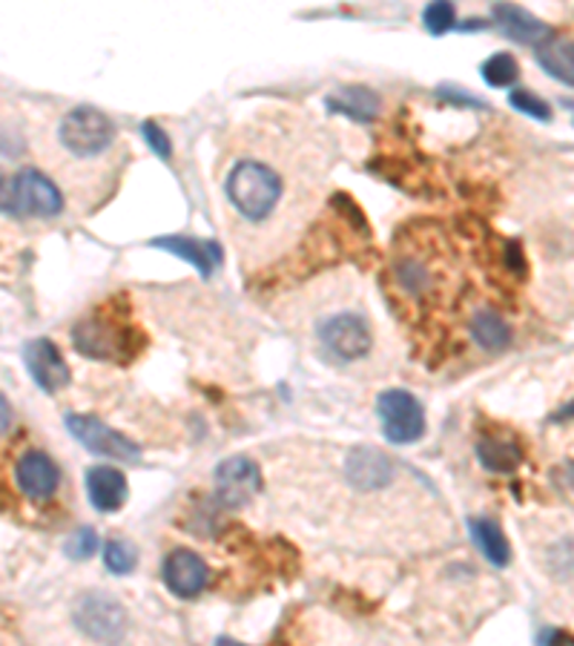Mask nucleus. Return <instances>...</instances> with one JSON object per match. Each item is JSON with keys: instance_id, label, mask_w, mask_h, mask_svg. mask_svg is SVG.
I'll use <instances>...</instances> for the list:
<instances>
[{"instance_id": "f257e3e1", "label": "nucleus", "mask_w": 574, "mask_h": 646, "mask_svg": "<svg viewBox=\"0 0 574 646\" xmlns=\"http://www.w3.org/2000/svg\"><path fill=\"white\" fill-rule=\"evenodd\" d=\"M224 193L242 219L265 222L285 199V179L276 167L262 158H242L230 167L224 179Z\"/></svg>"}, {"instance_id": "f03ea898", "label": "nucleus", "mask_w": 574, "mask_h": 646, "mask_svg": "<svg viewBox=\"0 0 574 646\" xmlns=\"http://www.w3.org/2000/svg\"><path fill=\"white\" fill-rule=\"evenodd\" d=\"M64 210V195L50 176H43L35 167H23L3 181V213L7 215H35L52 219Z\"/></svg>"}, {"instance_id": "7ed1b4c3", "label": "nucleus", "mask_w": 574, "mask_h": 646, "mask_svg": "<svg viewBox=\"0 0 574 646\" xmlns=\"http://www.w3.org/2000/svg\"><path fill=\"white\" fill-rule=\"evenodd\" d=\"M115 124L95 107H75L57 124V144L75 158H98L113 147Z\"/></svg>"}, {"instance_id": "20e7f679", "label": "nucleus", "mask_w": 574, "mask_h": 646, "mask_svg": "<svg viewBox=\"0 0 574 646\" xmlns=\"http://www.w3.org/2000/svg\"><path fill=\"white\" fill-rule=\"evenodd\" d=\"M376 414H380L382 434L387 443L411 445L423 440L425 434V409L423 402L402 388H387L376 400Z\"/></svg>"}, {"instance_id": "39448f33", "label": "nucleus", "mask_w": 574, "mask_h": 646, "mask_svg": "<svg viewBox=\"0 0 574 646\" xmlns=\"http://www.w3.org/2000/svg\"><path fill=\"white\" fill-rule=\"evenodd\" d=\"M72 617L86 638L98 640V644H118L127 632V612L113 595H104V592L81 595L72 610Z\"/></svg>"}, {"instance_id": "423d86ee", "label": "nucleus", "mask_w": 574, "mask_h": 646, "mask_svg": "<svg viewBox=\"0 0 574 646\" xmlns=\"http://www.w3.org/2000/svg\"><path fill=\"white\" fill-rule=\"evenodd\" d=\"M66 431L84 445L86 452H93L95 457L127 459V463L141 459V448L132 440L109 428L107 423H100L98 416L93 414H66Z\"/></svg>"}, {"instance_id": "0eeeda50", "label": "nucleus", "mask_w": 574, "mask_h": 646, "mask_svg": "<svg viewBox=\"0 0 574 646\" xmlns=\"http://www.w3.org/2000/svg\"><path fill=\"white\" fill-rule=\"evenodd\" d=\"M319 342H322L325 351L330 357H337L339 362H353V359H362L371 351L373 337L371 328L362 316L344 310V314L328 316L322 325H319Z\"/></svg>"}, {"instance_id": "6e6552de", "label": "nucleus", "mask_w": 574, "mask_h": 646, "mask_svg": "<svg viewBox=\"0 0 574 646\" xmlns=\"http://www.w3.org/2000/svg\"><path fill=\"white\" fill-rule=\"evenodd\" d=\"M213 483L224 509H242L262 491V472L251 457H227L215 468Z\"/></svg>"}, {"instance_id": "1a4fd4ad", "label": "nucleus", "mask_w": 574, "mask_h": 646, "mask_svg": "<svg viewBox=\"0 0 574 646\" xmlns=\"http://www.w3.org/2000/svg\"><path fill=\"white\" fill-rule=\"evenodd\" d=\"M23 362H26L29 377L46 394H57L61 388L70 385V366H66V359L61 357L52 339H32V342L23 345Z\"/></svg>"}, {"instance_id": "9d476101", "label": "nucleus", "mask_w": 574, "mask_h": 646, "mask_svg": "<svg viewBox=\"0 0 574 646\" xmlns=\"http://www.w3.org/2000/svg\"><path fill=\"white\" fill-rule=\"evenodd\" d=\"M161 578H164L172 595L181 597V601H190V597L201 595L210 583V566L201 554L190 552V549H176V552L164 558Z\"/></svg>"}, {"instance_id": "9b49d317", "label": "nucleus", "mask_w": 574, "mask_h": 646, "mask_svg": "<svg viewBox=\"0 0 574 646\" xmlns=\"http://www.w3.org/2000/svg\"><path fill=\"white\" fill-rule=\"evenodd\" d=\"M72 342L78 348V353L93 359H124V330L115 322H109L107 316H89L84 322L72 328Z\"/></svg>"}, {"instance_id": "f8f14e48", "label": "nucleus", "mask_w": 574, "mask_h": 646, "mask_svg": "<svg viewBox=\"0 0 574 646\" xmlns=\"http://www.w3.org/2000/svg\"><path fill=\"white\" fill-rule=\"evenodd\" d=\"M344 477L359 491H376L394 480V463L373 445H359L344 459Z\"/></svg>"}, {"instance_id": "ddd939ff", "label": "nucleus", "mask_w": 574, "mask_h": 646, "mask_svg": "<svg viewBox=\"0 0 574 646\" xmlns=\"http://www.w3.org/2000/svg\"><path fill=\"white\" fill-rule=\"evenodd\" d=\"M14 483L29 500H50L57 491L61 472H57L55 459L50 454L26 452L14 463Z\"/></svg>"}, {"instance_id": "4468645a", "label": "nucleus", "mask_w": 574, "mask_h": 646, "mask_svg": "<svg viewBox=\"0 0 574 646\" xmlns=\"http://www.w3.org/2000/svg\"><path fill=\"white\" fill-rule=\"evenodd\" d=\"M84 486L89 502L104 515H113L127 502V477L113 466L86 468Z\"/></svg>"}, {"instance_id": "2eb2a0df", "label": "nucleus", "mask_w": 574, "mask_h": 646, "mask_svg": "<svg viewBox=\"0 0 574 646\" xmlns=\"http://www.w3.org/2000/svg\"><path fill=\"white\" fill-rule=\"evenodd\" d=\"M150 247H158V251H167L172 256L184 258L187 265H193L199 271L201 279H210L213 267L222 265V247H219V242H195L190 236H158L152 239Z\"/></svg>"}, {"instance_id": "dca6fc26", "label": "nucleus", "mask_w": 574, "mask_h": 646, "mask_svg": "<svg viewBox=\"0 0 574 646\" xmlns=\"http://www.w3.org/2000/svg\"><path fill=\"white\" fill-rule=\"evenodd\" d=\"M491 18H495V23L500 27L502 35L511 38L514 43H531V46H540V43L552 38V29L545 27L540 18L525 12V9L514 7V3H497Z\"/></svg>"}, {"instance_id": "f3484780", "label": "nucleus", "mask_w": 574, "mask_h": 646, "mask_svg": "<svg viewBox=\"0 0 574 646\" xmlns=\"http://www.w3.org/2000/svg\"><path fill=\"white\" fill-rule=\"evenodd\" d=\"M468 534H471L474 546L480 549L482 558L491 563V566L502 569L511 563V546L502 534L500 526L491 520V517H468Z\"/></svg>"}, {"instance_id": "a211bd4d", "label": "nucleus", "mask_w": 574, "mask_h": 646, "mask_svg": "<svg viewBox=\"0 0 574 646\" xmlns=\"http://www.w3.org/2000/svg\"><path fill=\"white\" fill-rule=\"evenodd\" d=\"M534 57H538V64L543 66V72H549L554 81L574 86V41L552 35L534 50Z\"/></svg>"}, {"instance_id": "6ab92c4d", "label": "nucleus", "mask_w": 574, "mask_h": 646, "mask_svg": "<svg viewBox=\"0 0 574 646\" xmlns=\"http://www.w3.org/2000/svg\"><path fill=\"white\" fill-rule=\"evenodd\" d=\"M325 107L330 113H342L353 121H373L376 118V109H380V98L368 89V86H342L337 95L330 93L325 98Z\"/></svg>"}, {"instance_id": "aec40b11", "label": "nucleus", "mask_w": 574, "mask_h": 646, "mask_svg": "<svg viewBox=\"0 0 574 646\" xmlns=\"http://www.w3.org/2000/svg\"><path fill=\"white\" fill-rule=\"evenodd\" d=\"M477 459L482 463V468L495 474H511L517 472V466L523 463V452L520 445L511 443V440L500 437H482L477 443Z\"/></svg>"}, {"instance_id": "412c9836", "label": "nucleus", "mask_w": 574, "mask_h": 646, "mask_svg": "<svg viewBox=\"0 0 574 646\" xmlns=\"http://www.w3.org/2000/svg\"><path fill=\"white\" fill-rule=\"evenodd\" d=\"M471 339L482 351H502L511 345V328L495 310H477L471 319Z\"/></svg>"}, {"instance_id": "4be33fe9", "label": "nucleus", "mask_w": 574, "mask_h": 646, "mask_svg": "<svg viewBox=\"0 0 574 646\" xmlns=\"http://www.w3.org/2000/svg\"><path fill=\"white\" fill-rule=\"evenodd\" d=\"M480 75L482 81H486L488 86H495V89H500V86H511L517 81V75H520V66H517V57L509 55V52H497V55L486 57L480 66Z\"/></svg>"}, {"instance_id": "5701e85b", "label": "nucleus", "mask_w": 574, "mask_h": 646, "mask_svg": "<svg viewBox=\"0 0 574 646\" xmlns=\"http://www.w3.org/2000/svg\"><path fill=\"white\" fill-rule=\"evenodd\" d=\"M396 282H400L402 290H408L414 296L428 294L434 279H431V271L423 265V262H416V258H402L396 262Z\"/></svg>"}, {"instance_id": "b1692460", "label": "nucleus", "mask_w": 574, "mask_h": 646, "mask_svg": "<svg viewBox=\"0 0 574 646\" xmlns=\"http://www.w3.org/2000/svg\"><path fill=\"white\" fill-rule=\"evenodd\" d=\"M138 552L136 546L127 543V540H109L104 543V566L113 574H129L136 569Z\"/></svg>"}, {"instance_id": "393cba45", "label": "nucleus", "mask_w": 574, "mask_h": 646, "mask_svg": "<svg viewBox=\"0 0 574 646\" xmlns=\"http://www.w3.org/2000/svg\"><path fill=\"white\" fill-rule=\"evenodd\" d=\"M509 104L517 113L531 115V118H538V121H552V107H549L540 95L529 93V89H511Z\"/></svg>"}, {"instance_id": "a878e982", "label": "nucleus", "mask_w": 574, "mask_h": 646, "mask_svg": "<svg viewBox=\"0 0 574 646\" xmlns=\"http://www.w3.org/2000/svg\"><path fill=\"white\" fill-rule=\"evenodd\" d=\"M423 23H425V29H428L431 35H445V32H448V29H454V23H457V12H454L451 3H445V0H437V3H431V7H425Z\"/></svg>"}, {"instance_id": "bb28decb", "label": "nucleus", "mask_w": 574, "mask_h": 646, "mask_svg": "<svg viewBox=\"0 0 574 646\" xmlns=\"http://www.w3.org/2000/svg\"><path fill=\"white\" fill-rule=\"evenodd\" d=\"M95 549H98V534H95L89 526H84V529H78V531H72L70 540H66V546H64V552L70 554L72 560L93 558Z\"/></svg>"}, {"instance_id": "cd10ccee", "label": "nucleus", "mask_w": 574, "mask_h": 646, "mask_svg": "<svg viewBox=\"0 0 574 646\" xmlns=\"http://www.w3.org/2000/svg\"><path fill=\"white\" fill-rule=\"evenodd\" d=\"M141 136H144V141H147V147H150V150L156 152L158 158H164V161H170L172 141H170V136H167L164 129L158 127L156 121H144L141 124Z\"/></svg>"}, {"instance_id": "c85d7f7f", "label": "nucleus", "mask_w": 574, "mask_h": 646, "mask_svg": "<svg viewBox=\"0 0 574 646\" xmlns=\"http://www.w3.org/2000/svg\"><path fill=\"white\" fill-rule=\"evenodd\" d=\"M439 98L445 100H454V104H463V107H474V109H486V104L482 100H477L474 95L463 93V89H457V86H443V89H437Z\"/></svg>"}, {"instance_id": "c756f323", "label": "nucleus", "mask_w": 574, "mask_h": 646, "mask_svg": "<svg viewBox=\"0 0 574 646\" xmlns=\"http://www.w3.org/2000/svg\"><path fill=\"white\" fill-rule=\"evenodd\" d=\"M554 420H574V402H568L566 409H560L557 414H554Z\"/></svg>"}, {"instance_id": "7c9ffc66", "label": "nucleus", "mask_w": 574, "mask_h": 646, "mask_svg": "<svg viewBox=\"0 0 574 646\" xmlns=\"http://www.w3.org/2000/svg\"><path fill=\"white\" fill-rule=\"evenodd\" d=\"M3 431H9V400L3 396Z\"/></svg>"}, {"instance_id": "2f4dec72", "label": "nucleus", "mask_w": 574, "mask_h": 646, "mask_svg": "<svg viewBox=\"0 0 574 646\" xmlns=\"http://www.w3.org/2000/svg\"><path fill=\"white\" fill-rule=\"evenodd\" d=\"M215 646H244V644H236V640H230V638H219L215 640Z\"/></svg>"}, {"instance_id": "473e14b6", "label": "nucleus", "mask_w": 574, "mask_h": 646, "mask_svg": "<svg viewBox=\"0 0 574 646\" xmlns=\"http://www.w3.org/2000/svg\"><path fill=\"white\" fill-rule=\"evenodd\" d=\"M566 644H568V646H574V640H568V638H566Z\"/></svg>"}]
</instances>
